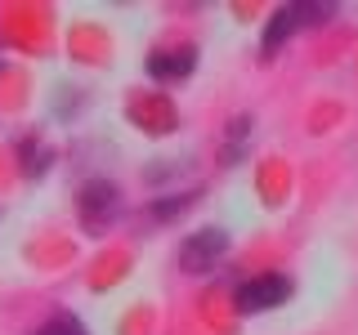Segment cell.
Wrapping results in <instances>:
<instances>
[{
  "instance_id": "cell-1",
  "label": "cell",
  "mask_w": 358,
  "mask_h": 335,
  "mask_svg": "<svg viewBox=\"0 0 358 335\" xmlns=\"http://www.w3.org/2000/svg\"><path fill=\"white\" fill-rule=\"evenodd\" d=\"M327 14H331V5H287V9H278L273 22H268V31H264V54H273L291 31L309 27V22H327Z\"/></svg>"
},
{
  "instance_id": "cell-2",
  "label": "cell",
  "mask_w": 358,
  "mask_h": 335,
  "mask_svg": "<svg viewBox=\"0 0 358 335\" xmlns=\"http://www.w3.org/2000/svg\"><path fill=\"white\" fill-rule=\"evenodd\" d=\"M224 251H229V237L220 228H201L179 246V268L184 273H206V268H215V260Z\"/></svg>"
},
{
  "instance_id": "cell-3",
  "label": "cell",
  "mask_w": 358,
  "mask_h": 335,
  "mask_svg": "<svg viewBox=\"0 0 358 335\" xmlns=\"http://www.w3.org/2000/svg\"><path fill=\"white\" fill-rule=\"evenodd\" d=\"M287 295H291V282H287V277H278V273L251 277V282L238 290V308L242 313H264V308L287 304Z\"/></svg>"
},
{
  "instance_id": "cell-4",
  "label": "cell",
  "mask_w": 358,
  "mask_h": 335,
  "mask_svg": "<svg viewBox=\"0 0 358 335\" xmlns=\"http://www.w3.org/2000/svg\"><path fill=\"white\" fill-rule=\"evenodd\" d=\"M112 215H117V188H112V184H90L85 197H81V219H85V228H90V232L108 228Z\"/></svg>"
},
{
  "instance_id": "cell-5",
  "label": "cell",
  "mask_w": 358,
  "mask_h": 335,
  "mask_svg": "<svg viewBox=\"0 0 358 335\" xmlns=\"http://www.w3.org/2000/svg\"><path fill=\"white\" fill-rule=\"evenodd\" d=\"M175 59H166V54H152L148 59V72L157 81H175V76H184L188 67H193V50H171Z\"/></svg>"
},
{
  "instance_id": "cell-6",
  "label": "cell",
  "mask_w": 358,
  "mask_h": 335,
  "mask_svg": "<svg viewBox=\"0 0 358 335\" xmlns=\"http://www.w3.org/2000/svg\"><path fill=\"white\" fill-rule=\"evenodd\" d=\"M41 335H85V327H81L76 318H54V322H50V327H45Z\"/></svg>"
}]
</instances>
